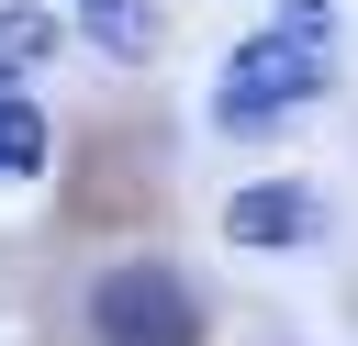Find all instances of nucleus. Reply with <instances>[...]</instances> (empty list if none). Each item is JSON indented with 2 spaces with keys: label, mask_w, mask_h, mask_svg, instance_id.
Returning a JSON list of instances; mask_svg holds the SVG:
<instances>
[{
  "label": "nucleus",
  "mask_w": 358,
  "mask_h": 346,
  "mask_svg": "<svg viewBox=\"0 0 358 346\" xmlns=\"http://www.w3.org/2000/svg\"><path fill=\"white\" fill-rule=\"evenodd\" d=\"M78 11H101V0H78Z\"/></svg>",
  "instance_id": "7"
},
{
  "label": "nucleus",
  "mask_w": 358,
  "mask_h": 346,
  "mask_svg": "<svg viewBox=\"0 0 358 346\" xmlns=\"http://www.w3.org/2000/svg\"><path fill=\"white\" fill-rule=\"evenodd\" d=\"M90 335L101 346H201V301L168 257H123L90 279Z\"/></svg>",
  "instance_id": "1"
},
{
  "label": "nucleus",
  "mask_w": 358,
  "mask_h": 346,
  "mask_svg": "<svg viewBox=\"0 0 358 346\" xmlns=\"http://www.w3.org/2000/svg\"><path fill=\"white\" fill-rule=\"evenodd\" d=\"M45 56H56V11H0V78H22Z\"/></svg>",
  "instance_id": "5"
},
{
  "label": "nucleus",
  "mask_w": 358,
  "mask_h": 346,
  "mask_svg": "<svg viewBox=\"0 0 358 346\" xmlns=\"http://www.w3.org/2000/svg\"><path fill=\"white\" fill-rule=\"evenodd\" d=\"M224 234H235V246H302V234H324V201H313L302 179H246V190L224 201Z\"/></svg>",
  "instance_id": "3"
},
{
  "label": "nucleus",
  "mask_w": 358,
  "mask_h": 346,
  "mask_svg": "<svg viewBox=\"0 0 358 346\" xmlns=\"http://www.w3.org/2000/svg\"><path fill=\"white\" fill-rule=\"evenodd\" d=\"M90 33H101V45H157V11H145V0H101Z\"/></svg>",
  "instance_id": "6"
},
{
  "label": "nucleus",
  "mask_w": 358,
  "mask_h": 346,
  "mask_svg": "<svg viewBox=\"0 0 358 346\" xmlns=\"http://www.w3.org/2000/svg\"><path fill=\"white\" fill-rule=\"evenodd\" d=\"M45 145H56V134H45V112H34V100H0V179H34V167H45Z\"/></svg>",
  "instance_id": "4"
},
{
  "label": "nucleus",
  "mask_w": 358,
  "mask_h": 346,
  "mask_svg": "<svg viewBox=\"0 0 358 346\" xmlns=\"http://www.w3.org/2000/svg\"><path fill=\"white\" fill-rule=\"evenodd\" d=\"M313 89H324V11L235 45V67L213 78V112H224V123H268V112H291V100H313Z\"/></svg>",
  "instance_id": "2"
}]
</instances>
